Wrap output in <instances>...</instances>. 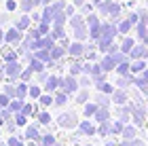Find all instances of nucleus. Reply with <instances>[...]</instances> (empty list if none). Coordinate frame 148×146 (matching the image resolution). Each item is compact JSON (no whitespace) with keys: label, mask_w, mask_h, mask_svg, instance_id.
I'll return each mask as SVG.
<instances>
[{"label":"nucleus","mask_w":148,"mask_h":146,"mask_svg":"<svg viewBox=\"0 0 148 146\" xmlns=\"http://www.w3.org/2000/svg\"><path fill=\"white\" fill-rule=\"evenodd\" d=\"M121 136H123V140H133V138L138 136L136 125H125V127H123V131H121Z\"/></svg>","instance_id":"9d476101"},{"label":"nucleus","mask_w":148,"mask_h":146,"mask_svg":"<svg viewBox=\"0 0 148 146\" xmlns=\"http://www.w3.org/2000/svg\"><path fill=\"white\" fill-rule=\"evenodd\" d=\"M6 146H21V140H19L17 136H11L9 140H6Z\"/></svg>","instance_id":"72a5a7b5"},{"label":"nucleus","mask_w":148,"mask_h":146,"mask_svg":"<svg viewBox=\"0 0 148 146\" xmlns=\"http://www.w3.org/2000/svg\"><path fill=\"white\" fill-rule=\"evenodd\" d=\"M97 89L102 91V93H108V95H112V93H114L112 85H108V83H102V85H97Z\"/></svg>","instance_id":"a878e982"},{"label":"nucleus","mask_w":148,"mask_h":146,"mask_svg":"<svg viewBox=\"0 0 148 146\" xmlns=\"http://www.w3.org/2000/svg\"><path fill=\"white\" fill-rule=\"evenodd\" d=\"M87 146H93V144H87Z\"/></svg>","instance_id":"de8ad7c7"},{"label":"nucleus","mask_w":148,"mask_h":146,"mask_svg":"<svg viewBox=\"0 0 148 146\" xmlns=\"http://www.w3.org/2000/svg\"><path fill=\"white\" fill-rule=\"evenodd\" d=\"M112 104L125 106V104H127V91H125V89H114V93H112Z\"/></svg>","instance_id":"39448f33"},{"label":"nucleus","mask_w":148,"mask_h":146,"mask_svg":"<svg viewBox=\"0 0 148 146\" xmlns=\"http://www.w3.org/2000/svg\"><path fill=\"white\" fill-rule=\"evenodd\" d=\"M28 93H30V87H28V85H25V83L17 85V97H19V99H23V97L28 95Z\"/></svg>","instance_id":"6ab92c4d"},{"label":"nucleus","mask_w":148,"mask_h":146,"mask_svg":"<svg viewBox=\"0 0 148 146\" xmlns=\"http://www.w3.org/2000/svg\"><path fill=\"white\" fill-rule=\"evenodd\" d=\"M78 129L83 131L85 136H93V134L97 131V129H95V125H93L91 121H80V123H78Z\"/></svg>","instance_id":"6e6552de"},{"label":"nucleus","mask_w":148,"mask_h":146,"mask_svg":"<svg viewBox=\"0 0 148 146\" xmlns=\"http://www.w3.org/2000/svg\"><path fill=\"white\" fill-rule=\"evenodd\" d=\"M49 57H51V55H49L47 51H40V53H38V59H42V62H47Z\"/></svg>","instance_id":"58836bf2"},{"label":"nucleus","mask_w":148,"mask_h":146,"mask_svg":"<svg viewBox=\"0 0 148 146\" xmlns=\"http://www.w3.org/2000/svg\"><path fill=\"white\" fill-rule=\"evenodd\" d=\"M53 97H55V106H64L66 102H68V93H66V91H55V93H53Z\"/></svg>","instance_id":"4468645a"},{"label":"nucleus","mask_w":148,"mask_h":146,"mask_svg":"<svg viewBox=\"0 0 148 146\" xmlns=\"http://www.w3.org/2000/svg\"><path fill=\"white\" fill-rule=\"evenodd\" d=\"M121 146H144L142 142L138 140V138H133V140H123V144Z\"/></svg>","instance_id":"473e14b6"},{"label":"nucleus","mask_w":148,"mask_h":146,"mask_svg":"<svg viewBox=\"0 0 148 146\" xmlns=\"http://www.w3.org/2000/svg\"><path fill=\"white\" fill-rule=\"evenodd\" d=\"M142 76H144V78H146V81H148V68L144 70V74H142Z\"/></svg>","instance_id":"c03bdc74"},{"label":"nucleus","mask_w":148,"mask_h":146,"mask_svg":"<svg viewBox=\"0 0 148 146\" xmlns=\"http://www.w3.org/2000/svg\"><path fill=\"white\" fill-rule=\"evenodd\" d=\"M57 123L64 129H74V127H78V117L74 112H64V114L57 117Z\"/></svg>","instance_id":"f257e3e1"},{"label":"nucleus","mask_w":148,"mask_h":146,"mask_svg":"<svg viewBox=\"0 0 148 146\" xmlns=\"http://www.w3.org/2000/svg\"><path fill=\"white\" fill-rule=\"evenodd\" d=\"M131 121L136 125H144V121H146V108H144L142 102L131 104Z\"/></svg>","instance_id":"f03ea898"},{"label":"nucleus","mask_w":148,"mask_h":146,"mask_svg":"<svg viewBox=\"0 0 148 146\" xmlns=\"http://www.w3.org/2000/svg\"><path fill=\"white\" fill-rule=\"evenodd\" d=\"M4 72H6V74H9L11 78H15V76H21V68H19L17 64H13V62L4 64Z\"/></svg>","instance_id":"0eeeda50"},{"label":"nucleus","mask_w":148,"mask_h":146,"mask_svg":"<svg viewBox=\"0 0 148 146\" xmlns=\"http://www.w3.org/2000/svg\"><path fill=\"white\" fill-rule=\"evenodd\" d=\"M114 64H116V59H114V57H106L104 62H102V68L108 72V70H112V68H114Z\"/></svg>","instance_id":"b1692460"},{"label":"nucleus","mask_w":148,"mask_h":146,"mask_svg":"<svg viewBox=\"0 0 148 146\" xmlns=\"http://www.w3.org/2000/svg\"><path fill=\"white\" fill-rule=\"evenodd\" d=\"M21 146H23V144H21Z\"/></svg>","instance_id":"3c124183"},{"label":"nucleus","mask_w":148,"mask_h":146,"mask_svg":"<svg viewBox=\"0 0 148 146\" xmlns=\"http://www.w3.org/2000/svg\"><path fill=\"white\" fill-rule=\"evenodd\" d=\"M40 142H42L45 146H53V144H55V136L47 134V136H42V138H40Z\"/></svg>","instance_id":"cd10ccee"},{"label":"nucleus","mask_w":148,"mask_h":146,"mask_svg":"<svg viewBox=\"0 0 148 146\" xmlns=\"http://www.w3.org/2000/svg\"><path fill=\"white\" fill-rule=\"evenodd\" d=\"M30 68L34 70V72H40V70H42V64H40V62H32V66H30Z\"/></svg>","instance_id":"4c0bfd02"},{"label":"nucleus","mask_w":148,"mask_h":146,"mask_svg":"<svg viewBox=\"0 0 148 146\" xmlns=\"http://www.w3.org/2000/svg\"><path fill=\"white\" fill-rule=\"evenodd\" d=\"M95 121H97V123L110 121V110H108V106H99V108H97V112H95Z\"/></svg>","instance_id":"423d86ee"},{"label":"nucleus","mask_w":148,"mask_h":146,"mask_svg":"<svg viewBox=\"0 0 148 146\" xmlns=\"http://www.w3.org/2000/svg\"><path fill=\"white\" fill-rule=\"evenodd\" d=\"M116 114L121 121H129V117H131V104H125V106H119V110H116Z\"/></svg>","instance_id":"9b49d317"},{"label":"nucleus","mask_w":148,"mask_h":146,"mask_svg":"<svg viewBox=\"0 0 148 146\" xmlns=\"http://www.w3.org/2000/svg\"><path fill=\"white\" fill-rule=\"evenodd\" d=\"M53 146H59V144H53Z\"/></svg>","instance_id":"09e8293b"},{"label":"nucleus","mask_w":148,"mask_h":146,"mask_svg":"<svg viewBox=\"0 0 148 146\" xmlns=\"http://www.w3.org/2000/svg\"><path fill=\"white\" fill-rule=\"evenodd\" d=\"M131 83V78H127V76H121L119 78V83H116V87L119 89H127V85Z\"/></svg>","instance_id":"7c9ffc66"},{"label":"nucleus","mask_w":148,"mask_h":146,"mask_svg":"<svg viewBox=\"0 0 148 146\" xmlns=\"http://www.w3.org/2000/svg\"><path fill=\"white\" fill-rule=\"evenodd\" d=\"M70 53H72V55H80V47H78V45H74V47L70 49Z\"/></svg>","instance_id":"a19ab883"},{"label":"nucleus","mask_w":148,"mask_h":146,"mask_svg":"<svg viewBox=\"0 0 148 146\" xmlns=\"http://www.w3.org/2000/svg\"><path fill=\"white\" fill-rule=\"evenodd\" d=\"M146 70V66H144V62H136L131 66V72H136V74H140V72H144Z\"/></svg>","instance_id":"c756f323"},{"label":"nucleus","mask_w":148,"mask_h":146,"mask_svg":"<svg viewBox=\"0 0 148 146\" xmlns=\"http://www.w3.org/2000/svg\"><path fill=\"white\" fill-rule=\"evenodd\" d=\"M131 55H133V57H144V55H146V49H144V47H136Z\"/></svg>","instance_id":"f704fd0d"},{"label":"nucleus","mask_w":148,"mask_h":146,"mask_svg":"<svg viewBox=\"0 0 148 146\" xmlns=\"http://www.w3.org/2000/svg\"><path fill=\"white\" fill-rule=\"evenodd\" d=\"M59 87H62V78H57V76H49V81L45 83L47 93H55V91H59Z\"/></svg>","instance_id":"20e7f679"},{"label":"nucleus","mask_w":148,"mask_h":146,"mask_svg":"<svg viewBox=\"0 0 148 146\" xmlns=\"http://www.w3.org/2000/svg\"><path fill=\"white\" fill-rule=\"evenodd\" d=\"M123 127H125V121H114L112 123V134H121V131H123Z\"/></svg>","instance_id":"393cba45"},{"label":"nucleus","mask_w":148,"mask_h":146,"mask_svg":"<svg viewBox=\"0 0 148 146\" xmlns=\"http://www.w3.org/2000/svg\"><path fill=\"white\" fill-rule=\"evenodd\" d=\"M87 99H89V91H87V89L78 91V95H76V102H78V104H85Z\"/></svg>","instance_id":"bb28decb"},{"label":"nucleus","mask_w":148,"mask_h":146,"mask_svg":"<svg viewBox=\"0 0 148 146\" xmlns=\"http://www.w3.org/2000/svg\"><path fill=\"white\" fill-rule=\"evenodd\" d=\"M78 72H80V66H72V68H70V74H72V76L78 74Z\"/></svg>","instance_id":"79ce46f5"},{"label":"nucleus","mask_w":148,"mask_h":146,"mask_svg":"<svg viewBox=\"0 0 148 146\" xmlns=\"http://www.w3.org/2000/svg\"><path fill=\"white\" fill-rule=\"evenodd\" d=\"M36 119H38L40 125H49L51 123V114H49V112H38L36 110Z\"/></svg>","instance_id":"dca6fc26"},{"label":"nucleus","mask_w":148,"mask_h":146,"mask_svg":"<svg viewBox=\"0 0 148 146\" xmlns=\"http://www.w3.org/2000/svg\"><path fill=\"white\" fill-rule=\"evenodd\" d=\"M38 102L42 106H51V104H55V97H53V93H47V95H40Z\"/></svg>","instance_id":"aec40b11"},{"label":"nucleus","mask_w":148,"mask_h":146,"mask_svg":"<svg viewBox=\"0 0 148 146\" xmlns=\"http://www.w3.org/2000/svg\"><path fill=\"white\" fill-rule=\"evenodd\" d=\"M62 55H64V51H62V49H53V51H51V57H53V59H59Z\"/></svg>","instance_id":"e433bc0d"},{"label":"nucleus","mask_w":148,"mask_h":146,"mask_svg":"<svg viewBox=\"0 0 148 146\" xmlns=\"http://www.w3.org/2000/svg\"><path fill=\"white\" fill-rule=\"evenodd\" d=\"M4 93L11 99H15L17 97V85H4Z\"/></svg>","instance_id":"4be33fe9"},{"label":"nucleus","mask_w":148,"mask_h":146,"mask_svg":"<svg viewBox=\"0 0 148 146\" xmlns=\"http://www.w3.org/2000/svg\"><path fill=\"white\" fill-rule=\"evenodd\" d=\"M0 117H2L4 121H13V119H15V112H13V110L9 108V106H6V108L0 110Z\"/></svg>","instance_id":"412c9836"},{"label":"nucleus","mask_w":148,"mask_h":146,"mask_svg":"<svg viewBox=\"0 0 148 146\" xmlns=\"http://www.w3.org/2000/svg\"><path fill=\"white\" fill-rule=\"evenodd\" d=\"M0 134H2V131H0Z\"/></svg>","instance_id":"8fccbe9b"},{"label":"nucleus","mask_w":148,"mask_h":146,"mask_svg":"<svg viewBox=\"0 0 148 146\" xmlns=\"http://www.w3.org/2000/svg\"><path fill=\"white\" fill-rule=\"evenodd\" d=\"M15 123H17V127H23V125L28 123V117H25L23 112H15Z\"/></svg>","instance_id":"5701e85b"},{"label":"nucleus","mask_w":148,"mask_h":146,"mask_svg":"<svg viewBox=\"0 0 148 146\" xmlns=\"http://www.w3.org/2000/svg\"><path fill=\"white\" fill-rule=\"evenodd\" d=\"M21 112H23V114L25 117H30L32 114V112H36L34 108H32V104H23V108H21Z\"/></svg>","instance_id":"c9c22d12"},{"label":"nucleus","mask_w":148,"mask_h":146,"mask_svg":"<svg viewBox=\"0 0 148 146\" xmlns=\"http://www.w3.org/2000/svg\"><path fill=\"white\" fill-rule=\"evenodd\" d=\"M95 102H97V106H110L112 104V95H108V93H99L95 95Z\"/></svg>","instance_id":"f8f14e48"},{"label":"nucleus","mask_w":148,"mask_h":146,"mask_svg":"<svg viewBox=\"0 0 148 146\" xmlns=\"http://www.w3.org/2000/svg\"><path fill=\"white\" fill-rule=\"evenodd\" d=\"M116 72H119L121 76H127V74L131 72V66L127 64V62H121V64H119V68H116Z\"/></svg>","instance_id":"a211bd4d"},{"label":"nucleus","mask_w":148,"mask_h":146,"mask_svg":"<svg viewBox=\"0 0 148 146\" xmlns=\"http://www.w3.org/2000/svg\"><path fill=\"white\" fill-rule=\"evenodd\" d=\"M25 138L28 140H34V142H40V136L38 134V125H28V129H25Z\"/></svg>","instance_id":"1a4fd4ad"},{"label":"nucleus","mask_w":148,"mask_h":146,"mask_svg":"<svg viewBox=\"0 0 148 146\" xmlns=\"http://www.w3.org/2000/svg\"><path fill=\"white\" fill-rule=\"evenodd\" d=\"M106 146H112V144H106Z\"/></svg>","instance_id":"49530a36"},{"label":"nucleus","mask_w":148,"mask_h":146,"mask_svg":"<svg viewBox=\"0 0 148 146\" xmlns=\"http://www.w3.org/2000/svg\"><path fill=\"white\" fill-rule=\"evenodd\" d=\"M9 108H11L13 112H21V108H23V99H19V97L11 99V106H9Z\"/></svg>","instance_id":"f3484780"},{"label":"nucleus","mask_w":148,"mask_h":146,"mask_svg":"<svg viewBox=\"0 0 148 146\" xmlns=\"http://www.w3.org/2000/svg\"><path fill=\"white\" fill-rule=\"evenodd\" d=\"M32 72H34V70H32V68H30V70H25V72H23V74H21V78H23V81H28V78L32 76Z\"/></svg>","instance_id":"ea45409f"},{"label":"nucleus","mask_w":148,"mask_h":146,"mask_svg":"<svg viewBox=\"0 0 148 146\" xmlns=\"http://www.w3.org/2000/svg\"><path fill=\"white\" fill-rule=\"evenodd\" d=\"M38 146H45V144H42V142H38Z\"/></svg>","instance_id":"a18cd8bd"},{"label":"nucleus","mask_w":148,"mask_h":146,"mask_svg":"<svg viewBox=\"0 0 148 146\" xmlns=\"http://www.w3.org/2000/svg\"><path fill=\"white\" fill-rule=\"evenodd\" d=\"M97 102H93V104H85V117L89 119V117H95V112H97Z\"/></svg>","instance_id":"2eb2a0df"},{"label":"nucleus","mask_w":148,"mask_h":146,"mask_svg":"<svg viewBox=\"0 0 148 146\" xmlns=\"http://www.w3.org/2000/svg\"><path fill=\"white\" fill-rule=\"evenodd\" d=\"M40 95H42V89H40V87H36V85H32V87H30V97L38 99Z\"/></svg>","instance_id":"c85d7f7f"},{"label":"nucleus","mask_w":148,"mask_h":146,"mask_svg":"<svg viewBox=\"0 0 148 146\" xmlns=\"http://www.w3.org/2000/svg\"><path fill=\"white\" fill-rule=\"evenodd\" d=\"M6 106H11V97L6 93H0V108H6Z\"/></svg>","instance_id":"2f4dec72"},{"label":"nucleus","mask_w":148,"mask_h":146,"mask_svg":"<svg viewBox=\"0 0 148 146\" xmlns=\"http://www.w3.org/2000/svg\"><path fill=\"white\" fill-rule=\"evenodd\" d=\"M97 134H99V136H104V138H106V136H110V134H112V123H110V121H104V123H99V127H97Z\"/></svg>","instance_id":"ddd939ff"},{"label":"nucleus","mask_w":148,"mask_h":146,"mask_svg":"<svg viewBox=\"0 0 148 146\" xmlns=\"http://www.w3.org/2000/svg\"><path fill=\"white\" fill-rule=\"evenodd\" d=\"M78 85H80V83H78V81H76V78H74L72 74H70L68 78H62V87H59V89H62V91H66V93L70 95V93H74V91L78 89Z\"/></svg>","instance_id":"7ed1b4c3"},{"label":"nucleus","mask_w":148,"mask_h":146,"mask_svg":"<svg viewBox=\"0 0 148 146\" xmlns=\"http://www.w3.org/2000/svg\"><path fill=\"white\" fill-rule=\"evenodd\" d=\"M17 38H19L17 32H11V34H9V40H17Z\"/></svg>","instance_id":"37998d69"}]
</instances>
